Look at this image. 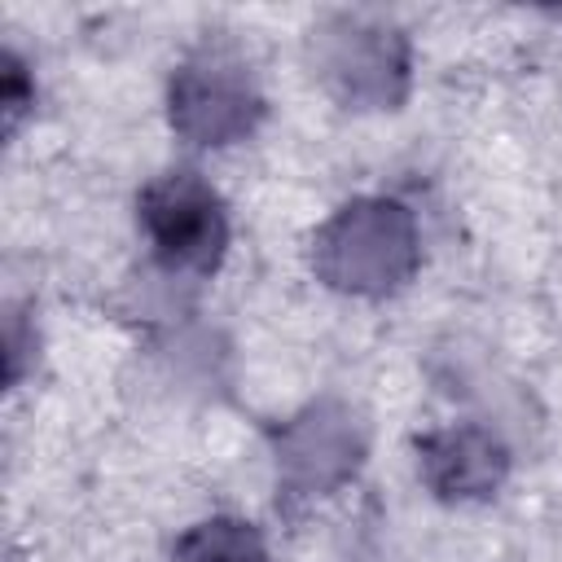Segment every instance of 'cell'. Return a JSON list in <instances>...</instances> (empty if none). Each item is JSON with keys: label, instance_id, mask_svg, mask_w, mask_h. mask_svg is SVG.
<instances>
[{"label": "cell", "instance_id": "1", "mask_svg": "<svg viewBox=\"0 0 562 562\" xmlns=\"http://www.w3.org/2000/svg\"><path fill=\"white\" fill-rule=\"evenodd\" d=\"M140 228L162 268L206 277L220 268L228 246V215L220 193L198 171H167L140 189Z\"/></svg>", "mask_w": 562, "mask_h": 562}, {"label": "cell", "instance_id": "2", "mask_svg": "<svg viewBox=\"0 0 562 562\" xmlns=\"http://www.w3.org/2000/svg\"><path fill=\"white\" fill-rule=\"evenodd\" d=\"M255 114H259V92L237 57L206 48L202 57L180 66L171 83V123L184 136L202 145H224L250 132Z\"/></svg>", "mask_w": 562, "mask_h": 562}, {"label": "cell", "instance_id": "3", "mask_svg": "<svg viewBox=\"0 0 562 562\" xmlns=\"http://www.w3.org/2000/svg\"><path fill=\"white\" fill-rule=\"evenodd\" d=\"M417 465L435 496L474 501V496L496 492L509 457L496 435H487L479 426H452V430H435V435L417 439Z\"/></svg>", "mask_w": 562, "mask_h": 562}, {"label": "cell", "instance_id": "4", "mask_svg": "<svg viewBox=\"0 0 562 562\" xmlns=\"http://www.w3.org/2000/svg\"><path fill=\"white\" fill-rule=\"evenodd\" d=\"M176 562H268L259 531L241 518H206L180 536Z\"/></svg>", "mask_w": 562, "mask_h": 562}, {"label": "cell", "instance_id": "5", "mask_svg": "<svg viewBox=\"0 0 562 562\" xmlns=\"http://www.w3.org/2000/svg\"><path fill=\"white\" fill-rule=\"evenodd\" d=\"M4 79H9V97H4V105H9V123L18 119V110H22V101H26V88H22V66L9 57V70H4Z\"/></svg>", "mask_w": 562, "mask_h": 562}]
</instances>
